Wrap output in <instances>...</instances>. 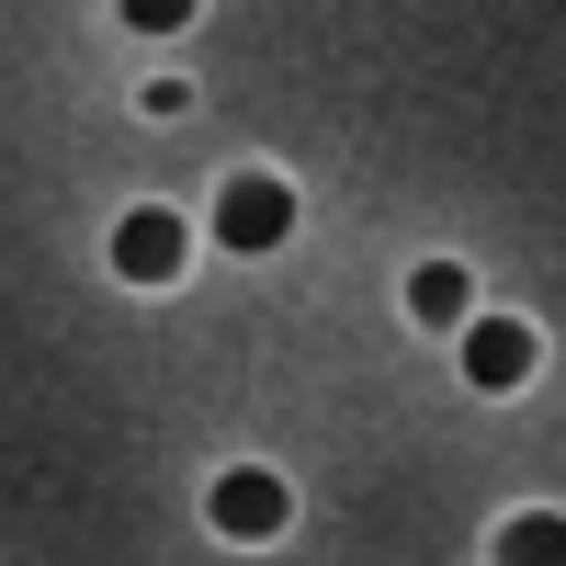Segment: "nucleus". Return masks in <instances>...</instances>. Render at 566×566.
Segmentation results:
<instances>
[{
  "instance_id": "423d86ee",
  "label": "nucleus",
  "mask_w": 566,
  "mask_h": 566,
  "mask_svg": "<svg viewBox=\"0 0 566 566\" xmlns=\"http://www.w3.org/2000/svg\"><path fill=\"white\" fill-rule=\"evenodd\" d=\"M499 566H566V522H555V510H522V522H499Z\"/></svg>"
},
{
  "instance_id": "20e7f679",
  "label": "nucleus",
  "mask_w": 566,
  "mask_h": 566,
  "mask_svg": "<svg viewBox=\"0 0 566 566\" xmlns=\"http://www.w3.org/2000/svg\"><path fill=\"white\" fill-rule=\"evenodd\" d=\"M464 374H476L488 397H510L533 374V328L522 317H464Z\"/></svg>"
},
{
  "instance_id": "f03ea898",
  "label": "nucleus",
  "mask_w": 566,
  "mask_h": 566,
  "mask_svg": "<svg viewBox=\"0 0 566 566\" xmlns=\"http://www.w3.org/2000/svg\"><path fill=\"white\" fill-rule=\"evenodd\" d=\"M216 533L227 544H272L283 522H295V499H283V476H261V464H239V476H216Z\"/></svg>"
},
{
  "instance_id": "7ed1b4c3",
  "label": "nucleus",
  "mask_w": 566,
  "mask_h": 566,
  "mask_svg": "<svg viewBox=\"0 0 566 566\" xmlns=\"http://www.w3.org/2000/svg\"><path fill=\"white\" fill-rule=\"evenodd\" d=\"M181 250H193V239H181V216H159V205H136V216L114 227V272H125V283H170Z\"/></svg>"
},
{
  "instance_id": "39448f33",
  "label": "nucleus",
  "mask_w": 566,
  "mask_h": 566,
  "mask_svg": "<svg viewBox=\"0 0 566 566\" xmlns=\"http://www.w3.org/2000/svg\"><path fill=\"white\" fill-rule=\"evenodd\" d=\"M464 306H476V295H464L453 261H419V272H408V317H419V328H464Z\"/></svg>"
},
{
  "instance_id": "0eeeda50",
  "label": "nucleus",
  "mask_w": 566,
  "mask_h": 566,
  "mask_svg": "<svg viewBox=\"0 0 566 566\" xmlns=\"http://www.w3.org/2000/svg\"><path fill=\"white\" fill-rule=\"evenodd\" d=\"M114 12H125L136 34H181V23H193V12H205V0H114Z\"/></svg>"
},
{
  "instance_id": "f257e3e1",
  "label": "nucleus",
  "mask_w": 566,
  "mask_h": 566,
  "mask_svg": "<svg viewBox=\"0 0 566 566\" xmlns=\"http://www.w3.org/2000/svg\"><path fill=\"white\" fill-rule=\"evenodd\" d=\"M283 227H295V193L261 181V170H239L216 193V250H283Z\"/></svg>"
}]
</instances>
